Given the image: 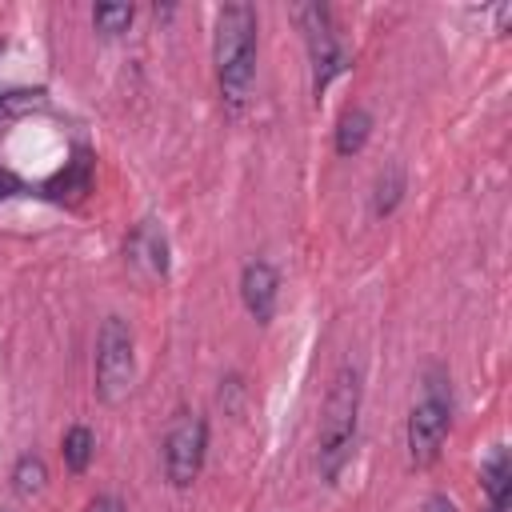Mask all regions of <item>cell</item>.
Instances as JSON below:
<instances>
[{
	"label": "cell",
	"mask_w": 512,
	"mask_h": 512,
	"mask_svg": "<svg viewBox=\"0 0 512 512\" xmlns=\"http://www.w3.org/2000/svg\"><path fill=\"white\" fill-rule=\"evenodd\" d=\"M356 432H360V372L352 364H340L324 404H320V424H316V472L324 484H336L344 464L356 452Z\"/></svg>",
	"instance_id": "6da1fadb"
},
{
	"label": "cell",
	"mask_w": 512,
	"mask_h": 512,
	"mask_svg": "<svg viewBox=\"0 0 512 512\" xmlns=\"http://www.w3.org/2000/svg\"><path fill=\"white\" fill-rule=\"evenodd\" d=\"M256 52H260V20L256 8L244 0H232L216 12L212 32V64L216 84L228 104H244L252 80H256Z\"/></svg>",
	"instance_id": "7a4b0ae2"
},
{
	"label": "cell",
	"mask_w": 512,
	"mask_h": 512,
	"mask_svg": "<svg viewBox=\"0 0 512 512\" xmlns=\"http://www.w3.org/2000/svg\"><path fill=\"white\" fill-rule=\"evenodd\" d=\"M448 428H452V384H448V376L440 368H428L424 372V392L412 404L408 424H404L408 460L416 468L436 464V456H440V448L448 440Z\"/></svg>",
	"instance_id": "3957f363"
},
{
	"label": "cell",
	"mask_w": 512,
	"mask_h": 512,
	"mask_svg": "<svg viewBox=\"0 0 512 512\" xmlns=\"http://www.w3.org/2000/svg\"><path fill=\"white\" fill-rule=\"evenodd\" d=\"M136 384V336L124 316H104L96 332V364H92V388L96 400L120 404Z\"/></svg>",
	"instance_id": "277c9868"
},
{
	"label": "cell",
	"mask_w": 512,
	"mask_h": 512,
	"mask_svg": "<svg viewBox=\"0 0 512 512\" xmlns=\"http://www.w3.org/2000/svg\"><path fill=\"white\" fill-rule=\"evenodd\" d=\"M300 32H304V44H308V60H312V92L324 96L328 84L348 68V52L336 36V20H332V8L328 4H300L292 8Z\"/></svg>",
	"instance_id": "5b68a950"
},
{
	"label": "cell",
	"mask_w": 512,
	"mask_h": 512,
	"mask_svg": "<svg viewBox=\"0 0 512 512\" xmlns=\"http://www.w3.org/2000/svg\"><path fill=\"white\" fill-rule=\"evenodd\" d=\"M208 456V420L180 408L164 432V480L172 488H192Z\"/></svg>",
	"instance_id": "8992f818"
},
{
	"label": "cell",
	"mask_w": 512,
	"mask_h": 512,
	"mask_svg": "<svg viewBox=\"0 0 512 512\" xmlns=\"http://www.w3.org/2000/svg\"><path fill=\"white\" fill-rule=\"evenodd\" d=\"M124 264L144 276V280H164L168 276V236L156 220H140L128 236H124Z\"/></svg>",
	"instance_id": "52a82bcc"
},
{
	"label": "cell",
	"mask_w": 512,
	"mask_h": 512,
	"mask_svg": "<svg viewBox=\"0 0 512 512\" xmlns=\"http://www.w3.org/2000/svg\"><path fill=\"white\" fill-rule=\"evenodd\" d=\"M240 300L256 324H268L276 312V300H280V272L260 256L248 260L240 268Z\"/></svg>",
	"instance_id": "ba28073f"
},
{
	"label": "cell",
	"mask_w": 512,
	"mask_h": 512,
	"mask_svg": "<svg viewBox=\"0 0 512 512\" xmlns=\"http://www.w3.org/2000/svg\"><path fill=\"white\" fill-rule=\"evenodd\" d=\"M480 492H484V512H512V460L504 444H496L480 464Z\"/></svg>",
	"instance_id": "9c48e42d"
},
{
	"label": "cell",
	"mask_w": 512,
	"mask_h": 512,
	"mask_svg": "<svg viewBox=\"0 0 512 512\" xmlns=\"http://www.w3.org/2000/svg\"><path fill=\"white\" fill-rule=\"evenodd\" d=\"M368 136H372V116H368V108H360V104L344 108L340 120H336V152H340V156H356V152L368 144Z\"/></svg>",
	"instance_id": "30bf717a"
},
{
	"label": "cell",
	"mask_w": 512,
	"mask_h": 512,
	"mask_svg": "<svg viewBox=\"0 0 512 512\" xmlns=\"http://www.w3.org/2000/svg\"><path fill=\"white\" fill-rule=\"evenodd\" d=\"M404 192H408L404 168H400V164H384L380 176H376V184H372V212H376V216H392V212L400 208Z\"/></svg>",
	"instance_id": "8fae6325"
},
{
	"label": "cell",
	"mask_w": 512,
	"mask_h": 512,
	"mask_svg": "<svg viewBox=\"0 0 512 512\" xmlns=\"http://www.w3.org/2000/svg\"><path fill=\"white\" fill-rule=\"evenodd\" d=\"M60 456H64V468L68 472H76V476L88 472V464L96 456V432L88 424H72L64 432V440H60Z\"/></svg>",
	"instance_id": "7c38bea8"
},
{
	"label": "cell",
	"mask_w": 512,
	"mask_h": 512,
	"mask_svg": "<svg viewBox=\"0 0 512 512\" xmlns=\"http://www.w3.org/2000/svg\"><path fill=\"white\" fill-rule=\"evenodd\" d=\"M44 484H48V464H44V456H40V452L16 456V464H12V488H16L20 496H36V492H44Z\"/></svg>",
	"instance_id": "4fadbf2b"
},
{
	"label": "cell",
	"mask_w": 512,
	"mask_h": 512,
	"mask_svg": "<svg viewBox=\"0 0 512 512\" xmlns=\"http://www.w3.org/2000/svg\"><path fill=\"white\" fill-rule=\"evenodd\" d=\"M132 20H136V8L132 4H96L92 8V28L100 36H120V32L132 28Z\"/></svg>",
	"instance_id": "5bb4252c"
},
{
	"label": "cell",
	"mask_w": 512,
	"mask_h": 512,
	"mask_svg": "<svg viewBox=\"0 0 512 512\" xmlns=\"http://www.w3.org/2000/svg\"><path fill=\"white\" fill-rule=\"evenodd\" d=\"M44 104H48V92H44V88H8V92H0V120L36 112V108H44Z\"/></svg>",
	"instance_id": "9a60e30c"
},
{
	"label": "cell",
	"mask_w": 512,
	"mask_h": 512,
	"mask_svg": "<svg viewBox=\"0 0 512 512\" xmlns=\"http://www.w3.org/2000/svg\"><path fill=\"white\" fill-rule=\"evenodd\" d=\"M84 512H128V504H124L116 492H96Z\"/></svg>",
	"instance_id": "2e32d148"
},
{
	"label": "cell",
	"mask_w": 512,
	"mask_h": 512,
	"mask_svg": "<svg viewBox=\"0 0 512 512\" xmlns=\"http://www.w3.org/2000/svg\"><path fill=\"white\" fill-rule=\"evenodd\" d=\"M24 192V184L8 172V168H0V200H8V196H20Z\"/></svg>",
	"instance_id": "e0dca14e"
},
{
	"label": "cell",
	"mask_w": 512,
	"mask_h": 512,
	"mask_svg": "<svg viewBox=\"0 0 512 512\" xmlns=\"http://www.w3.org/2000/svg\"><path fill=\"white\" fill-rule=\"evenodd\" d=\"M420 512H460V508L452 504V496L436 492V496H428V500H424V508H420Z\"/></svg>",
	"instance_id": "ac0fdd59"
}]
</instances>
